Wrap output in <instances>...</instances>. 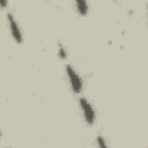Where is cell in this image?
Masks as SVG:
<instances>
[{"instance_id":"8992f818","label":"cell","mask_w":148,"mask_h":148,"mask_svg":"<svg viewBox=\"0 0 148 148\" xmlns=\"http://www.w3.org/2000/svg\"><path fill=\"white\" fill-rule=\"evenodd\" d=\"M97 143H98V146L99 147H106L108 145H106V142L104 141V139L101 136V135H98L97 136Z\"/></svg>"},{"instance_id":"52a82bcc","label":"cell","mask_w":148,"mask_h":148,"mask_svg":"<svg viewBox=\"0 0 148 148\" xmlns=\"http://www.w3.org/2000/svg\"><path fill=\"white\" fill-rule=\"evenodd\" d=\"M0 2H1V7H2V8H6V6H7V0H0Z\"/></svg>"},{"instance_id":"6da1fadb","label":"cell","mask_w":148,"mask_h":148,"mask_svg":"<svg viewBox=\"0 0 148 148\" xmlns=\"http://www.w3.org/2000/svg\"><path fill=\"white\" fill-rule=\"evenodd\" d=\"M66 72H67V76H68V80H69V83H71L73 91L75 94H80L82 90V81H81L80 76L77 75L75 69L69 65L66 66Z\"/></svg>"},{"instance_id":"3957f363","label":"cell","mask_w":148,"mask_h":148,"mask_svg":"<svg viewBox=\"0 0 148 148\" xmlns=\"http://www.w3.org/2000/svg\"><path fill=\"white\" fill-rule=\"evenodd\" d=\"M7 17H8L9 29H10V32H12L13 38L15 39V42L22 43V34H21V30H20L18 24L16 23V21H15V18H14V16H13L12 14H8Z\"/></svg>"},{"instance_id":"277c9868","label":"cell","mask_w":148,"mask_h":148,"mask_svg":"<svg viewBox=\"0 0 148 148\" xmlns=\"http://www.w3.org/2000/svg\"><path fill=\"white\" fill-rule=\"evenodd\" d=\"M76 9L81 16H86L88 13V3L86 0H75Z\"/></svg>"},{"instance_id":"7a4b0ae2","label":"cell","mask_w":148,"mask_h":148,"mask_svg":"<svg viewBox=\"0 0 148 148\" xmlns=\"http://www.w3.org/2000/svg\"><path fill=\"white\" fill-rule=\"evenodd\" d=\"M79 102H80V106L82 109V112H83V116H84L86 121L89 125H92L95 123V111H94L92 106L90 105V103L84 97H81L79 99Z\"/></svg>"},{"instance_id":"5b68a950","label":"cell","mask_w":148,"mask_h":148,"mask_svg":"<svg viewBox=\"0 0 148 148\" xmlns=\"http://www.w3.org/2000/svg\"><path fill=\"white\" fill-rule=\"evenodd\" d=\"M59 56H60L61 59L66 58V51H65V49H64V46L61 44H59Z\"/></svg>"}]
</instances>
